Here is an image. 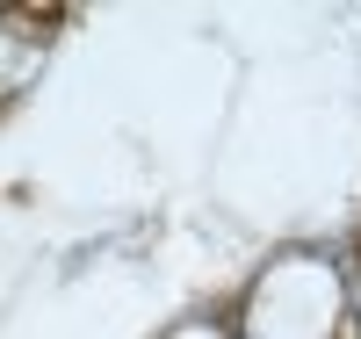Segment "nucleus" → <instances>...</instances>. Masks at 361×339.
Segmentation results:
<instances>
[]
</instances>
